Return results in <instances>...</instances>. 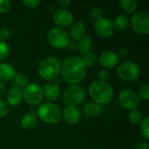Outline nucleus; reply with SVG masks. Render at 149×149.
I'll use <instances>...</instances> for the list:
<instances>
[{"label": "nucleus", "instance_id": "f257e3e1", "mask_svg": "<svg viewBox=\"0 0 149 149\" xmlns=\"http://www.w3.org/2000/svg\"><path fill=\"white\" fill-rule=\"evenodd\" d=\"M60 73L63 80L70 85H78L86 76L87 67L79 56H70L61 63Z\"/></svg>", "mask_w": 149, "mask_h": 149}, {"label": "nucleus", "instance_id": "f03ea898", "mask_svg": "<svg viewBox=\"0 0 149 149\" xmlns=\"http://www.w3.org/2000/svg\"><path fill=\"white\" fill-rule=\"evenodd\" d=\"M88 91L93 102L101 107L109 104L113 98V87L107 81L93 80L90 84Z\"/></svg>", "mask_w": 149, "mask_h": 149}, {"label": "nucleus", "instance_id": "7ed1b4c3", "mask_svg": "<svg viewBox=\"0 0 149 149\" xmlns=\"http://www.w3.org/2000/svg\"><path fill=\"white\" fill-rule=\"evenodd\" d=\"M60 68L61 62L58 58L54 56H47L38 63V72L43 79L53 81L58 77Z\"/></svg>", "mask_w": 149, "mask_h": 149}, {"label": "nucleus", "instance_id": "20e7f679", "mask_svg": "<svg viewBox=\"0 0 149 149\" xmlns=\"http://www.w3.org/2000/svg\"><path fill=\"white\" fill-rule=\"evenodd\" d=\"M37 116L46 124H56L61 119V110L53 102H45L38 106Z\"/></svg>", "mask_w": 149, "mask_h": 149}, {"label": "nucleus", "instance_id": "39448f33", "mask_svg": "<svg viewBox=\"0 0 149 149\" xmlns=\"http://www.w3.org/2000/svg\"><path fill=\"white\" fill-rule=\"evenodd\" d=\"M86 99V90L79 85L68 86L63 93L62 100L66 107H76L80 105Z\"/></svg>", "mask_w": 149, "mask_h": 149}, {"label": "nucleus", "instance_id": "423d86ee", "mask_svg": "<svg viewBox=\"0 0 149 149\" xmlns=\"http://www.w3.org/2000/svg\"><path fill=\"white\" fill-rule=\"evenodd\" d=\"M47 40L49 44L56 49H64L68 47L71 43V38L68 31L60 27H53L47 33Z\"/></svg>", "mask_w": 149, "mask_h": 149}, {"label": "nucleus", "instance_id": "0eeeda50", "mask_svg": "<svg viewBox=\"0 0 149 149\" xmlns=\"http://www.w3.org/2000/svg\"><path fill=\"white\" fill-rule=\"evenodd\" d=\"M117 74L120 79L126 82H133L138 79L141 69L137 63L134 61H124L120 63L117 69Z\"/></svg>", "mask_w": 149, "mask_h": 149}, {"label": "nucleus", "instance_id": "6e6552de", "mask_svg": "<svg viewBox=\"0 0 149 149\" xmlns=\"http://www.w3.org/2000/svg\"><path fill=\"white\" fill-rule=\"evenodd\" d=\"M23 99L30 106H39L44 99L43 87L37 83H29L22 90Z\"/></svg>", "mask_w": 149, "mask_h": 149}, {"label": "nucleus", "instance_id": "1a4fd4ad", "mask_svg": "<svg viewBox=\"0 0 149 149\" xmlns=\"http://www.w3.org/2000/svg\"><path fill=\"white\" fill-rule=\"evenodd\" d=\"M130 24L132 29L141 35H147L149 33V15L147 11L135 12L131 19Z\"/></svg>", "mask_w": 149, "mask_h": 149}, {"label": "nucleus", "instance_id": "9d476101", "mask_svg": "<svg viewBox=\"0 0 149 149\" xmlns=\"http://www.w3.org/2000/svg\"><path fill=\"white\" fill-rule=\"evenodd\" d=\"M120 105L129 111L136 109L140 103V98L137 93L133 89H123L119 93L118 97Z\"/></svg>", "mask_w": 149, "mask_h": 149}, {"label": "nucleus", "instance_id": "9b49d317", "mask_svg": "<svg viewBox=\"0 0 149 149\" xmlns=\"http://www.w3.org/2000/svg\"><path fill=\"white\" fill-rule=\"evenodd\" d=\"M94 30L96 33L102 38H110L114 34V26L113 21L107 17H101L95 20Z\"/></svg>", "mask_w": 149, "mask_h": 149}, {"label": "nucleus", "instance_id": "f8f14e48", "mask_svg": "<svg viewBox=\"0 0 149 149\" xmlns=\"http://www.w3.org/2000/svg\"><path fill=\"white\" fill-rule=\"evenodd\" d=\"M53 22L57 27L65 28L70 26L73 22V14L72 12L66 8H60L54 11L53 13Z\"/></svg>", "mask_w": 149, "mask_h": 149}, {"label": "nucleus", "instance_id": "ddd939ff", "mask_svg": "<svg viewBox=\"0 0 149 149\" xmlns=\"http://www.w3.org/2000/svg\"><path fill=\"white\" fill-rule=\"evenodd\" d=\"M99 62L104 69L111 70L119 65L120 58L116 52L112 50H107L103 52L99 57Z\"/></svg>", "mask_w": 149, "mask_h": 149}, {"label": "nucleus", "instance_id": "4468645a", "mask_svg": "<svg viewBox=\"0 0 149 149\" xmlns=\"http://www.w3.org/2000/svg\"><path fill=\"white\" fill-rule=\"evenodd\" d=\"M61 117L69 125H76L79 122L81 113L76 107H66L61 111Z\"/></svg>", "mask_w": 149, "mask_h": 149}, {"label": "nucleus", "instance_id": "2eb2a0df", "mask_svg": "<svg viewBox=\"0 0 149 149\" xmlns=\"http://www.w3.org/2000/svg\"><path fill=\"white\" fill-rule=\"evenodd\" d=\"M43 94L48 102H53L60 95V87L55 81H49L43 87Z\"/></svg>", "mask_w": 149, "mask_h": 149}, {"label": "nucleus", "instance_id": "dca6fc26", "mask_svg": "<svg viewBox=\"0 0 149 149\" xmlns=\"http://www.w3.org/2000/svg\"><path fill=\"white\" fill-rule=\"evenodd\" d=\"M68 33L71 39L72 38L74 41H79L86 36V28L84 23H82L81 21H76L71 24Z\"/></svg>", "mask_w": 149, "mask_h": 149}, {"label": "nucleus", "instance_id": "f3484780", "mask_svg": "<svg viewBox=\"0 0 149 149\" xmlns=\"http://www.w3.org/2000/svg\"><path fill=\"white\" fill-rule=\"evenodd\" d=\"M23 100L22 90L19 87H12L6 94V103L10 107H17Z\"/></svg>", "mask_w": 149, "mask_h": 149}, {"label": "nucleus", "instance_id": "a211bd4d", "mask_svg": "<svg viewBox=\"0 0 149 149\" xmlns=\"http://www.w3.org/2000/svg\"><path fill=\"white\" fill-rule=\"evenodd\" d=\"M16 76L15 68L8 63L0 64V81L1 82H9L14 79Z\"/></svg>", "mask_w": 149, "mask_h": 149}, {"label": "nucleus", "instance_id": "6ab92c4d", "mask_svg": "<svg viewBox=\"0 0 149 149\" xmlns=\"http://www.w3.org/2000/svg\"><path fill=\"white\" fill-rule=\"evenodd\" d=\"M93 47V40L89 36H85L77 42V50L81 55H86L92 52Z\"/></svg>", "mask_w": 149, "mask_h": 149}, {"label": "nucleus", "instance_id": "aec40b11", "mask_svg": "<svg viewBox=\"0 0 149 149\" xmlns=\"http://www.w3.org/2000/svg\"><path fill=\"white\" fill-rule=\"evenodd\" d=\"M102 107L93 101L87 102L83 107V113L87 118H96L102 113Z\"/></svg>", "mask_w": 149, "mask_h": 149}, {"label": "nucleus", "instance_id": "412c9836", "mask_svg": "<svg viewBox=\"0 0 149 149\" xmlns=\"http://www.w3.org/2000/svg\"><path fill=\"white\" fill-rule=\"evenodd\" d=\"M38 116L33 112H29L25 113L21 119V126L23 128L30 130L33 129L38 124Z\"/></svg>", "mask_w": 149, "mask_h": 149}, {"label": "nucleus", "instance_id": "4be33fe9", "mask_svg": "<svg viewBox=\"0 0 149 149\" xmlns=\"http://www.w3.org/2000/svg\"><path fill=\"white\" fill-rule=\"evenodd\" d=\"M129 23H130V19H129L128 16L124 15V14L116 16L114 20L113 21L114 29L117 31H125L127 28Z\"/></svg>", "mask_w": 149, "mask_h": 149}, {"label": "nucleus", "instance_id": "5701e85b", "mask_svg": "<svg viewBox=\"0 0 149 149\" xmlns=\"http://www.w3.org/2000/svg\"><path fill=\"white\" fill-rule=\"evenodd\" d=\"M120 5L124 12L127 14H133L137 10L138 3L136 0H121Z\"/></svg>", "mask_w": 149, "mask_h": 149}, {"label": "nucleus", "instance_id": "b1692460", "mask_svg": "<svg viewBox=\"0 0 149 149\" xmlns=\"http://www.w3.org/2000/svg\"><path fill=\"white\" fill-rule=\"evenodd\" d=\"M85 65H86V67H93L94 65H96L99 63V55L95 52H89L86 55L83 56L82 58Z\"/></svg>", "mask_w": 149, "mask_h": 149}, {"label": "nucleus", "instance_id": "393cba45", "mask_svg": "<svg viewBox=\"0 0 149 149\" xmlns=\"http://www.w3.org/2000/svg\"><path fill=\"white\" fill-rule=\"evenodd\" d=\"M127 118H128V120L130 121L131 124L133 125H139L141 124V122L143 120V116H142V113L140 110L138 109H134V110H131L129 113H128V115H127Z\"/></svg>", "mask_w": 149, "mask_h": 149}, {"label": "nucleus", "instance_id": "a878e982", "mask_svg": "<svg viewBox=\"0 0 149 149\" xmlns=\"http://www.w3.org/2000/svg\"><path fill=\"white\" fill-rule=\"evenodd\" d=\"M14 81L17 86L24 88V86H26L29 84V78L25 73L19 72V73H16V76L14 78Z\"/></svg>", "mask_w": 149, "mask_h": 149}, {"label": "nucleus", "instance_id": "bb28decb", "mask_svg": "<svg viewBox=\"0 0 149 149\" xmlns=\"http://www.w3.org/2000/svg\"><path fill=\"white\" fill-rule=\"evenodd\" d=\"M141 132L142 135L144 136L146 141H148L149 139V117L143 118L142 121L141 122Z\"/></svg>", "mask_w": 149, "mask_h": 149}, {"label": "nucleus", "instance_id": "cd10ccee", "mask_svg": "<svg viewBox=\"0 0 149 149\" xmlns=\"http://www.w3.org/2000/svg\"><path fill=\"white\" fill-rule=\"evenodd\" d=\"M10 53V48L6 42L0 39V61L4 60Z\"/></svg>", "mask_w": 149, "mask_h": 149}, {"label": "nucleus", "instance_id": "c85d7f7f", "mask_svg": "<svg viewBox=\"0 0 149 149\" xmlns=\"http://www.w3.org/2000/svg\"><path fill=\"white\" fill-rule=\"evenodd\" d=\"M139 98H141L144 100H149V86L148 84L142 85L139 87L138 93H137Z\"/></svg>", "mask_w": 149, "mask_h": 149}, {"label": "nucleus", "instance_id": "c756f323", "mask_svg": "<svg viewBox=\"0 0 149 149\" xmlns=\"http://www.w3.org/2000/svg\"><path fill=\"white\" fill-rule=\"evenodd\" d=\"M102 10L98 7V6H93L90 8L89 11H88V14H89V17L93 19V20H97L98 18L101 17H102Z\"/></svg>", "mask_w": 149, "mask_h": 149}, {"label": "nucleus", "instance_id": "7c9ffc66", "mask_svg": "<svg viewBox=\"0 0 149 149\" xmlns=\"http://www.w3.org/2000/svg\"><path fill=\"white\" fill-rule=\"evenodd\" d=\"M11 2L10 0H0V14H5L10 11Z\"/></svg>", "mask_w": 149, "mask_h": 149}, {"label": "nucleus", "instance_id": "2f4dec72", "mask_svg": "<svg viewBox=\"0 0 149 149\" xmlns=\"http://www.w3.org/2000/svg\"><path fill=\"white\" fill-rule=\"evenodd\" d=\"M9 113V106L7 103L0 99V119H3L8 115Z\"/></svg>", "mask_w": 149, "mask_h": 149}, {"label": "nucleus", "instance_id": "473e14b6", "mask_svg": "<svg viewBox=\"0 0 149 149\" xmlns=\"http://www.w3.org/2000/svg\"><path fill=\"white\" fill-rule=\"evenodd\" d=\"M11 36V31L8 27H3L0 29V39L3 41H7Z\"/></svg>", "mask_w": 149, "mask_h": 149}, {"label": "nucleus", "instance_id": "72a5a7b5", "mask_svg": "<svg viewBox=\"0 0 149 149\" xmlns=\"http://www.w3.org/2000/svg\"><path fill=\"white\" fill-rule=\"evenodd\" d=\"M97 76H98V79L99 80L106 81L109 78V72H108V70L102 68V69L99 70V72L97 73Z\"/></svg>", "mask_w": 149, "mask_h": 149}, {"label": "nucleus", "instance_id": "f704fd0d", "mask_svg": "<svg viewBox=\"0 0 149 149\" xmlns=\"http://www.w3.org/2000/svg\"><path fill=\"white\" fill-rule=\"evenodd\" d=\"M22 3L27 8H31V9L37 8L40 4V1L39 0H23Z\"/></svg>", "mask_w": 149, "mask_h": 149}, {"label": "nucleus", "instance_id": "c9c22d12", "mask_svg": "<svg viewBox=\"0 0 149 149\" xmlns=\"http://www.w3.org/2000/svg\"><path fill=\"white\" fill-rule=\"evenodd\" d=\"M134 149H148V141L144 140V141H139L136 144Z\"/></svg>", "mask_w": 149, "mask_h": 149}, {"label": "nucleus", "instance_id": "e433bc0d", "mask_svg": "<svg viewBox=\"0 0 149 149\" xmlns=\"http://www.w3.org/2000/svg\"><path fill=\"white\" fill-rule=\"evenodd\" d=\"M57 3H58L60 7L65 8V7L68 6V5L71 3V1H70V0H58V1H57Z\"/></svg>", "mask_w": 149, "mask_h": 149}, {"label": "nucleus", "instance_id": "4c0bfd02", "mask_svg": "<svg viewBox=\"0 0 149 149\" xmlns=\"http://www.w3.org/2000/svg\"><path fill=\"white\" fill-rule=\"evenodd\" d=\"M117 54H118L119 58H120V57L125 58V57L128 54V51H127L126 48H122V49H120V50L119 51V52H117Z\"/></svg>", "mask_w": 149, "mask_h": 149}, {"label": "nucleus", "instance_id": "58836bf2", "mask_svg": "<svg viewBox=\"0 0 149 149\" xmlns=\"http://www.w3.org/2000/svg\"><path fill=\"white\" fill-rule=\"evenodd\" d=\"M5 91H6V86L4 83L0 81V97H2L5 93Z\"/></svg>", "mask_w": 149, "mask_h": 149}]
</instances>
